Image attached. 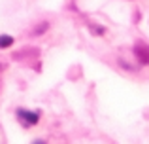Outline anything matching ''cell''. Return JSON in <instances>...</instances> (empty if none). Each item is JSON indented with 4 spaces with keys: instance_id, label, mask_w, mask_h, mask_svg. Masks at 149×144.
<instances>
[{
    "instance_id": "cell-3",
    "label": "cell",
    "mask_w": 149,
    "mask_h": 144,
    "mask_svg": "<svg viewBox=\"0 0 149 144\" xmlns=\"http://www.w3.org/2000/svg\"><path fill=\"white\" fill-rule=\"evenodd\" d=\"M47 29H49V23L47 21H42V23H38V25L30 30V36H40V34H44Z\"/></svg>"
},
{
    "instance_id": "cell-1",
    "label": "cell",
    "mask_w": 149,
    "mask_h": 144,
    "mask_svg": "<svg viewBox=\"0 0 149 144\" xmlns=\"http://www.w3.org/2000/svg\"><path fill=\"white\" fill-rule=\"evenodd\" d=\"M15 118L23 127L30 129L40 122V110H29V108H17L15 110Z\"/></svg>"
},
{
    "instance_id": "cell-2",
    "label": "cell",
    "mask_w": 149,
    "mask_h": 144,
    "mask_svg": "<svg viewBox=\"0 0 149 144\" xmlns=\"http://www.w3.org/2000/svg\"><path fill=\"white\" fill-rule=\"evenodd\" d=\"M132 53H134L136 61H138L140 65H149V44L138 40L134 44V48H132Z\"/></svg>"
},
{
    "instance_id": "cell-4",
    "label": "cell",
    "mask_w": 149,
    "mask_h": 144,
    "mask_svg": "<svg viewBox=\"0 0 149 144\" xmlns=\"http://www.w3.org/2000/svg\"><path fill=\"white\" fill-rule=\"evenodd\" d=\"M13 36H10V34H0V49H8L13 46Z\"/></svg>"
},
{
    "instance_id": "cell-6",
    "label": "cell",
    "mask_w": 149,
    "mask_h": 144,
    "mask_svg": "<svg viewBox=\"0 0 149 144\" xmlns=\"http://www.w3.org/2000/svg\"><path fill=\"white\" fill-rule=\"evenodd\" d=\"M32 144H47V142H45V140H44V138H36V140H34Z\"/></svg>"
},
{
    "instance_id": "cell-5",
    "label": "cell",
    "mask_w": 149,
    "mask_h": 144,
    "mask_svg": "<svg viewBox=\"0 0 149 144\" xmlns=\"http://www.w3.org/2000/svg\"><path fill=\"white\" fill-rule=\"evenodd\" d=\"M89 27H91V30H93V34H95V36H102V34L106 32V29H104V27L93 25V23H91V25H89Z\"/></svg>"
}]
</instances>
